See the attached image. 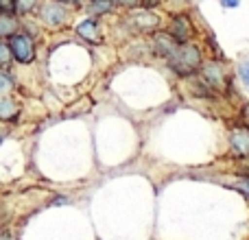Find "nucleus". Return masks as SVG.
<instances>
[{"label": "nucleus", "mask_w": 249, "mask_h": 240, "mask_svg": "<svg viewBox=\"0 0 249 240\" xmlns=\"http://www.w3.org/2000/svg\"><path fill=\"white\" fill-rule=\"evenodd\" d=\"M9 48H11V55L16 57L20 64H31L35 59V48L26 35H11L9 39Z\"/></svg>", "instance_id": "f03ea898"}, {"label": "nucleus", "mask_w": 249, "mask_h": 240, "mask_svg": "<svg viewBox=\"0 0 249 240\" xmlns=\"http://www.w3.org/2000/svg\"><path fill=\"white\" fill-rule=\"evenodd\" d=\"M77 33L81 37L90 39V42H99V35H96V22L94 20H86L77 26Z\"/></svg>", "instance_id": "6e6552de"}, {"label": "nucleus", "mask_w": 249, "mask_h": 240, "mask_svg": "<svg viewBox=\"0 0 249 240\" xmlns=\"http://www.w3.org/2000/svg\"><path fill=\"white\" fill-rule=\"evenodd\" d=\"M177 48H179V46H177V42L168 33L166 35H164V33L155 35V52H158V55H164V57H168V59H171V57L177 52Z\"/></svg>", "instance_id": "423d86ee"}, {"label": "nucleus", "mask_w": 249, "mask_h": 240, "mask_svg": "<svg viewBox=\"0 0 249 240\" xmlns=\"http://www.w3.org/2000/svg\"><path fill=\"white\" fill-rule=\"evenodd\" d=\"M238 72H241V79H243V81H245L247 86H249V59L243 61L241 68H238Z\"/></svg>", "instance_id": "4468645a"}, {"label": "nucleus", "mask_w": 249, "mask_h": 240, "mask_svg": "<svg viewBox=\"0 0 249 240\" xmlns=\"http://www.w3.org/2000/svg\"><path fill=\"white\" fill-rule=\"evenodd\" d=\"M57 2H70V4H74V2H79V0H57Z\"/></svg>", "instance_id": "aec40b11"}, {"label": "nucleus", "mask_w": 249, "mask_h": 240, "mask_svg": "<svg viewBox=\"0 0 249 240\" xmlns=\"http://www.w3.org/2000/svg\"><path fill=\"white\" fill-rule=\"evenodd\" d=\"M203 79H206V86L212 87H221L223 86V70L219 64H208L203 68Z\"/></svg>", "instance_id": "0eeeda50"}, {"label": "nucleus", "mask_w": 249, "mask_h": 240, "mask_svg": "<svg viewBox=\"0 0 249 240\" xmlns=\"http://www.w3.org/2000/svg\"><path fill=\"white\" fill-rule=\"evenodd\" d=\"M16 114L18 109L11 99H0V120H13Z\"/></svg>", "instance_id": "1a4fd4ad"}, {"label": "nucleus", "mask_w": 249, "mask_h": 240, "mask_svg": "<svg viewBox=\"0 0 249 240\" xmlns=\"http://www.w3.org/2000/svg\"><path fill=\"white\" fill-rule=\"evenodd\" d=\"M94 2H96V0H94Z\"/></svg>", "instance_id": "412c9836"}, {"label": "nucleus", "mask_w": 249, "mask_h": 240, "mask_svg": "<svg viewBox=\"0 0 249 240\" xmlns=\"http://www.w3.org/2000/svg\"><path fill=\"white\" fill-rule=\"evenodd\" d=\"M221 4H223L225 9H234V7L241 4V0H221Z\"/></svg>", "instance_id": "a211bd4d"}, {"label": "nucleus", "mask_w": 249, "mask_h": 240, "mask_svg": "<svg viewBox=\"0 0 249 240\" xmlns=\"http://www.w3.org/2000/svg\"><path fill=\"white\" fill-rule=\"evenodd\" d=\"M18 0H0V16H16L18 11Z\"/></svg>", "instance_id": "9d476101"}, {"label": "nucleus", "mask_w": 249, "mask_h": 240, "mask_svg": "<svg viewBox=\"0 0 249 240\" xmlns=\"http://www.w3.org/2000/svg\"><path fill=\"white\" fill-rule=\"evenodd\" d=\"M16 29V22H13L11 16H0V33L7 35V33H13Z\"/></svg>", "instance_id": "9b49d317"}, {"label": "nucleus", "mask_w": 249, "mask_h": 240, "mask_svg": "<svg viewBox=\"0 0 249 240\" xmlns=\"http://www.w3.org/2000/svg\"><path fill=\"white\" fill-rule=\"evenodd\" d=\"M123 4H136V0H121Z\"/></svg>", "instance_id": "6ab92c4d"}, {"label": "nucleus", "mask_w": 249, "mask_h": 240, "mask_svg": "<svg viewBox=\"0 0 249 240\" xmlns=\"http://www.w3.org/2000/svg\"><path fill=\"white\" fill-rule=\"evenodd\" d=\"M190 33H193V26H190L188 17L186 16H175L173 17V24H171V29H168V35H171L177 44L186 42Z\"/></svg>", "instance_id": "39448f33"}, {"label": "nucleus", "mask_w": 249, "mask_h": 240, "mask_svg": "<svg viewBox=\"0 0 249 240\" xmlns=\"http://www.w3.org/2000/svg\"><path fill=\"white\" fill-rule=\"evenodd\" d=\"M168 64H171V68L175 70L177 74H181V77H188V74H193L195 70L201 66V55H199V48L193 46V44H184V46L177 48V52L168 59Z\"/></svg>", "instance_id": "f257e3e1"}, {"label": "nucleus", "mask_w": 249, "mask_h": 240, "mask_svg": "<svg viewBox=\"0 0 249 240\" xmlns=\"http://www.w3.org/2000/svg\"><path fill=\"white\" fill-rule=\"evenodd\" d=\"M234 188H236L238 192H243V194H245V197L249 199V177H241V179L234 184Z\"/></svg>", "instance_id": "ddd939ff"}, {"label": "nucleus", "mask_w": 249, "mask_h": 240, "mask_svg": "<svg viewBox=\"0 0 249 240\" xmlns=\"http://www.w3.org/2000/svg\"><path fill=\"white\" fill-rule=\"evenodd\" d=\"M39 17L46 22L48 26H59L66 22V9L61 7V2L53 0V2H44L42 9H39Z\"/></svg>", "instance_id": "7ed1b4c3"}, {"label": "nucleus", "mask_w": 249, "mask_h": 240, "mask_svg": "<svg viewBox=\"0 0 249 240\" xmlns=\"http://www.w3.org/2000/svg\"><path fill=\"white\" fill-rule=\"evenodd\" d=\"M230 146L236 157H247L249 159V129L247 127H236L230 133Z\"/></svg>", "instance_id": "20e7f679"}, {"label": "nucleus", "mask_w": 249, "mask_h": 240, "mask_svg": "<svg viewBox=\"0 0 249 240\" xmlns=\"http://www.w3.org/2000/svg\"><path fill=\"white\" fill-rule=\"evenodd\" d=\"M107 9H109V0H96L94 2V11L103 13V11H107Z\"/></svg>", "instance_id": "dca6fc26"}, {"label": "nucleus", "mask_w": 249, "mask_h": 240, "mask_svg": "<svg viewBox=\"0 0 249 240\" xmlns=\"http://www.w3.org/2000/svg\"><path fill=\"white\" fill-rule=\"evenodd\" d=\"M33 4H35V0H18V7H20V11H29Z\"/></svg>", "instance_id": "f3484780"}, {"label": "nucleus", "mask_w": 249, "mask_h": 240, "mask_svg": "<svg viewBox=\"0 0 249 240\" xmlns=\"http://www.w3.org/2000/svg\"><path fill=\"white\" fill-rule=\"evenodd\" d=\"M13 86V79L9 77L7 72H0V94H4V92H9Z\"/></svg>", "instance_id": "f8f14e48"}, {"label": "nucleus", "mask_w": 249, "mask_h": 240, "mask_svg": "<svg viewBox=\"0 0 249 240\" xmlns=\"http://www.w3.org/2000/svg\"><path fill=\"white\" fill-rule=\"evenodd\" d=\"M9 55H11V48L4 46V44H0V64H7Z\"/></svg>", "instance_id": "2eb2a0df"}]
</instances>
